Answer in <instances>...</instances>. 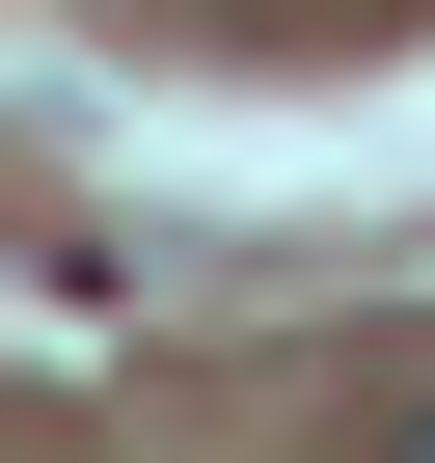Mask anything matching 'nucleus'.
I'll list each match as a JSON object with an SVG mask.
<instances>
[{"label": "nucleus", "instance_id": "1", "mask_svg": "<svg viewBox=\"0 0 435 463\" xmlns=\"http://www.w3.org/2000/svg\"><path fill=\"white\" fill-rule=\"evenodd\" d=\"M381 463H435V409H408V436H381Z\"/></svg>", "mask_w": 435, "mask_h": 463}]
</instances>
